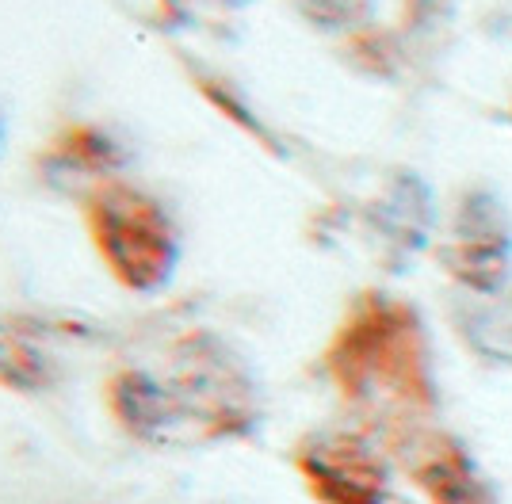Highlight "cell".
<instances>
[{"instance_id":"1","label":"cell","mask_w":512,"mask_h":504,"mask_svg":"<svg viewBox=\"0 0 512 504\" xmlns=\"http://www.w3.org/2000/svg\"><path fill=\"white\" fill-rule=\"evenodd\" d=\"M85 222L104 268L127 291H161L176 272L180 241L165 207L127 180H100L85 199Z\"/></svg>"},{"instance_id":"2","label":"cell","mask_w":512,"mask_h":504,"mask_svg":"<svg viewBox=\"0 0 512 504\" xmlns=\"http://www.w3.org/2000/svg\"><path fill=\"white\" fill-rule=\"evenodd\" d=\"M406 306L367 294L344 321L333 348L329 371L348 394H363L371 382L406 386L421 371V333Z\"/></svg>"},{"instance_id":"3","label":"cell","mask_w":512,"mask_h":504,"mask_svg":"<svg viewBox=\"0 0 512 504\" xmlns=\"http://www.w3.org/2000/svg\"><path fill=\"white\" fill-rule=\"evenodd\" d=\"M302 470L310 485L329 504H379L383 474L375 459L348 440H325L302 455Z\"/></svg>"},{"instance_id":"4","label":"cell","mask_w":512,"mask_h":504,"mask_svg":"<svg viewBox=\"0 0 512 504\" xmlns=\"http://www.w3.org/2000/svg\"><path fill=\"white\" fill-rule=\"evenodd\" d=\"M107 405L115 420L138 440H172V428L184 424L172 390L146 371H119L107 382Z\"/></svg>"},{"instance_id":"5","label":"cell","mask_w":512,"mask_h":504,"mask_svg":"<svg viewBox=\"0 0 512 504\" xmlns=\"http://www.w3.org/2000/svg\"><path fill=\"white\" fill-rule=\"evenodd\" d=\"M50 161L65 172H85L96 180H115V172L127 165V149L107 130L92 123H73L50 142Z\"/></svg>"},{"instance_id":"6","label":"cell","mask_w":512,"mask_h":504,"mask_svg":"<svg viewBox=\"0 0 512 504\" xmlns=\"http://www.w3.org/2000/svg\"><path fill=\"white\" fill-rule=\"evenodd\" d=\"M50 382V359L12 325L0 321V386L35 394Z\"/></svg>"},{"instance_id":"7","label":"cell","mask_w":512,"mask_h":504,"mask_svg":"<svg viewBox=\"0 0 512 504\" xmlns=\"http://www.w3.org/2000/svg\"><path fill=\"white\" fill-rule=\"evenodd\" d=\"M444 264L478 291H497L509 275V241H459L444 252Z\"/></svg>"},{"instance_id":"8","label":"cell","mask_w":512,"mask_h":504,"mask_svg":"<svg viewBox=\"0 0 512 504\" xmlns=\"http://www.w3.org/2000/svg\"><path fill=\"white\" fill-rule=\"evenodd\" d=\"M302 20H310L321 31H344V27H360L375 0H295Z\"/></svg>"},{"instance_id":"9","label":"cell","mask_w":512,"mask_h":504,"mask_svg":"<svg viewBox=\"0 0 512 504\" xmlns=\"http://www.w3.org/2000/svg\"><path fill=\"white\" fill-rule=\"evenodd\" d=\"M226 4H237V0H226Z\"/></svg>"}]
</instances>
